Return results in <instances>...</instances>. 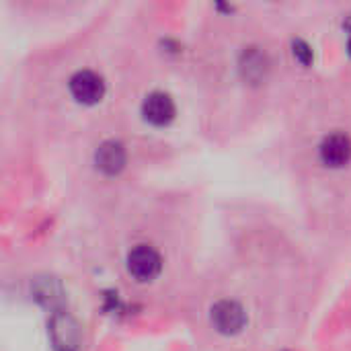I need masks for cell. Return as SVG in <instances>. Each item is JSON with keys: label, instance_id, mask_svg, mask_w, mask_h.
<instances>
[{"label": "cell", "instance_id": "cell-7", "mask_svg": "<svg viewBox=\"0 0 351 351\" xmlns=\"http://www.w3.org/2000/svg\"><path fill=\"white\" fill-rule=\"evenodd\" d=\"M292 51H294V56L304 64V66H308L311 62H313V47L304 41V39H294L292 41Z\"/></svg>", "mask_w": 351, "mask_h": 351}, {"label": "cell", "instance_id": "cell-5", "mask_svg": "<svg viewBox=\"0 0 351 351\" xmlns=\"http://www.w3.org/2000/svg\"><path fill=\"white\" fill-rule=\"evenodd\" d=\"M142 115L154 125H165L175 117V103L167 93L154 90V93L146 95V99L142 103Z\"/></svg>", "mask_w": 351, "mask_h": 351}, {"label": "cell", "instance_id": "cell-6", "mask_svg": "<svg viewBox=\"0 0 351 351\" xmlns=\"http://www.w3.org/2000/svg\"><path fill=\"white\" fill-rule=\"evenodd\" d=\"M95 162L97 167L107 173V175H115L123 169L125 165V150L119 142H113V140H107L103 142L97 152H95Z\"/></svg>", "mask_w": 351, "mask_h": 351}, {"label": "cell", "instance_id": "cell-1", "mask_svg": "<svg viewBox=\"0 0 351 351\" xmlns=\"http://www.w3.org/2000/svg\"><path fill=\"white\" fill-rule=\"evenodd\" d=\"M160 265H162L160 255L156 253V249L148 245H138L128 253V269L140 282H148L156 278L160 271Z\"/></svg>", "mask_w": 351, "mask_h": 351}, {"label": "cell", "instance_id": "cell-2", "mask_svg": "<svg viewBox=\"0 0 351 351\" xmlns=\"http://www.w3.org/2000/svg\"><path fill=\"white\" fill-rule=\"evenodd\" d=\"M212 323L214 327L224 333V335H234L239 333L245 323H247V315L243 311V306L234 300H220L218 304L212 306Z\"/></svg>", "mask_w": 351, "mask_h": 351}, {"label": "cell", "instance_id": "cell-9", "mask_svg": "<svg viewBox=\"0 0 351 351\" xmlns=\"http://www.w3.org/2000/svg\"><path fill=\"white\" fill-rule=\"evenodd\" d=\"M348 51H350V56H351V37H350V41H348Z\"/></svg>", "mask_w": 351, "mask_h": 351}, {"label": "cell", "instance_id": "cell-3", "mask_svg": "<svg viewBox=\"0 0 351 351\" xmlns=\"http://www.w3.org/2000/svg\"><path fill=\"white\" fill-rule=\"evenodd\" d=\"M70 93H72V97L76 101L86 103V105H93V103H97L103 97L105 82L93 70H78L70 78Z\"/></svg>", "mask_w": 351, "mask_h": 351}, {"label": "cell", "instance_id": "cell-4", "mask_svg": "<svg viewBox=\"0 0 351 351\" xmlns=\"http://www.w3.org/2000/svg\"><path fill=\"white\" fill-rule=\"evenodd\" d=\"M321 160L327 167H346L351 160V138L348 134L335 132L321 142Z\"/></svg>", "mask_w": 351, "mask_h": 351}, {"label": "cell", "instance_id": "cell-8", "mask_svg": "<svg viewBox=\"0 0 351 351\" xmlns=\"http://www.w3.org/2000/svg\"><path fill=\"white\" fill-rule=\"evenodd\" d=\"M343 27L348 29V31H351V14L346 19V23H343Z\"/></svg>", "mask_w": 351, "mask_h": 351}]
</instances>
